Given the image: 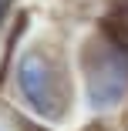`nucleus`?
Instances as JSON below:
<instances>
[{"label": "nucleus", "instance_id": "20e7f679", "mask_svg": "<svg viewBox=\"0 0 128 131\" xmlns=\"http://www.w3.org/2000/svg\"><path fill=\"white\" fill-rule=\"evenodd\" d=\"M7 7H10V0H0V30H4V20H7V14H10Z\"/></svg>", "mask_w": 128, "mask_h": 131}, {"label": "nucleus", "instance_id": "f257e3e1", "mask_svg": "<svg viewBox=\"0 0 128 131\" xmlns=\"http://www.w3.org/2000/svg\"><path fill=\"white\" fill-rule=\"evenodd\" d=\"M14 84L20 91L24 104L37 118H47V121L64 118V111H67V84H64L61 64L54 61V54L47 47H27L17 57Z\"/></svg>", "mask_w": 128, "mask_h": 131}, {"label": "nucleus", "instance_id": "7ed1b4c3", "mask_svg": "<svg viewBox=\"0 0 128 131\" xmlns=\"http://www.w3.org/2000/svg\"><path fill=\"white\" fill-rule=\"evenodd\" d=\"M0 131H31L27 121H24L14 108H7L4 101H0Z\"/></svg>", "mask_w": 128, "mask_h": 131}, {"label": "nucleus", "instance_id": "f03ea898", "mask_svg": "<svg viewBox=\"0 0 128 131\" xmlns=\"http://www.w3.org/2000/svg\"><path fill=\"white\" fill-rule=\"evenodd\" d=\"M84 97L94 111H115L128 97V54L108 37L88 44L81 54Z\"/></svg>", "mask_w": 128, "mask_h": 131}]
</instances>
